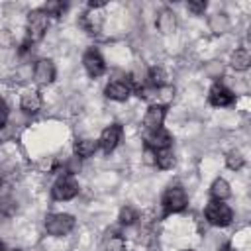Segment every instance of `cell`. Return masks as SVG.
<instances>
[{"mask_svg": "<svg viewBox=\"0 0 251 251\" xmlns=\"http://www.w3.org/2000/svg\"><path fill=\"white\" fill-rule=\"evenodd\" d=\"M204 214H206L208 224H212V226H216V227H226V226H229L231 220H233L231 208H229L227 204H224L222 200H212V202H208Z\"/></svg>", "mask_w": 251, "mask_h": 251, "instance_id": "cell-1", "label": "cell"}, {"mask_svg": "<svg viewBox=\"0 0 251 251\" xmlns=\"http://www.w3.org/2000/svg\"><path fill=\"white\" fill-rule=\"evenodd\" d=\"M161 204L165 208L167 214H176V212H182L188 204V198H186V192L182 186H169L165 192H163V198H161Z\"/></svg>", "mask_w": 251, "mask_h": 251, "instance_id": "cell-2", "label": "cell"}, {"mask_svg": "<svg viewBox=\"0 0 251 251\" xmlns=\"http://www.w3.org/2000/svg\"><path fill=\"white\" fill-rule=\"evenodd\" d=\"M75 227V218L71 214H49L45 218V231L49 235H55V237H61V235H67L71 229Z\"/></svg>", "mask_w": 251, "mask_h": 251, "instance_id": "cell-3", "label": "cell"}, {"mask_svg": "<svg viewBox=\"0 0 251 251\" xmlns=\"http://www.w3.org/2000/svg\"><path fill=\"white\" fill-rule=\"evenodd\" d=\"M49 25V18L43 10H31L27 14V41H39L43 39Z\"/></svg>", "mask_w": 251, "mask_h": 251, "instance_id": "cell-4", "label": "cell"}, {"mask_svg": "<svg viewBox=\"0 0 251 251\" xmlns=\"http://www.w3.org/2000/svg\"><path fill=\"white\" fill-rule=\"evenodd\" d=\"M76 194H78V182L75 180V176H73L71 173L59 176L57 182H55L53 188H51V196H53L55 200H71V198H75Z\"/></svg>", "mask_w": 251, "mask_h": 251, "instance_id": "cell-5", "label": "cell"}, {"mask_svg": "<svg viewBox=\"0 0 251 251\" xmlns=\"http://www.w3.org/2000/svg\"><path fill=\"white\" fill-rule=\"evenodd\" d=\"M122 139V126L120 124H110L108 127H104V131L100 133V139H98V147H102L104 153H110L118 147Z\"/></svg>", "mask_w": 251, "mask_h": 251, "instance_id": "cell-6", "label": "cell"}, {"mask_svg": "<svg viewBox=\"0 0 251 251\" xmlns=\"http://www.w3.org/2000/svg\"><path fill=\"white\" fill-rule=\"evenodd\" d=\"M82 65L86 69V73L90 76H100L104 71H106V63L102 59V55L96 51V49H86L84 55H82Z\"/></svg>", "mask_w": 251, "mask_h": 251, "instance_id": "cell-7", "label": "cell"}, {"mask_svg": "<svg viewBox=\"0 0 251 251\" xmlns=\"http://www.w3.org/2000/svg\"><path fill=\"white\" fill-rule=\"evenodd\" d=\"M33 80L41 86L51 84L55 80V65L51 59H39L33 67Z\"/></svg>", "mask_w": 251, "mask_h": 251, "instance_id": "cell-8", "label": "cell"}, {"mask_svg": "<svg viewBox=\"0 0 251 251\" xmlns=\"http://www.w3.org/2000/svg\"><path fill=\"white\" fill-rule=\"evenodd\" d=\"M208 100H210V104H212V106L224 108V106H229V104L235 100V96H233V92H231L227 86H224L222 82H214V84H212V88H210Z\"/></svg>", "mask_w": 251, "mask_h": 251, "instance_id": "cell-9", "label": "cell"}, {"mask_svg": "<svg viewBox=\"0 0 251 251\" xmlns=\"http://www.w3.org/2000/svg\"><path fill=\"white\" fill-rule=\"evenodd\" d=\"M165 114H167L165 106H161V104L149 106L147 112H145V118H143L145 129H147V131H157V129H161V127H163V122H165Z\"/></svg>", "mask_w": 251, "mask_h": 251, "instance_id": "cell-10", "label": "cell"}, {"mask_svg": "<svg viewBox=\"0 0 251 251\" xmlns=\"http://www.w3.org/2000/svg\"><path fill=\"white\" fill-rule=\"evenodd\" d=\"M145 143L149 149L153 151H159V149H169L171 147V135L161 127L157 131H147L145 135Z\"/></svg>", "mask_w": 251, "mask_h": 251, "instance_id": "cell-11", "label": "cell"}, {"mask_svg": "<svg viewBox=\"0 0 251 251\" xmlns=\"http://www.w3.org/2000/svg\"><path fill=\"white\" fill-rule=\"evenodd\" d=\"M131 94V86L127 82H122V80H114L106 86V96L112 98V100H118V102H126Z\"/></svg>", "mask_w": 251, "mask_h": 251, "instance_id": "cell-12", "label": "cell"}, {"mask_svg": "<svg viewBox=\"0 0 251 251\" xmlns=\"http://www.w3.org/2000/svg\"><path fill=\"white\" fill-rule=\"evenodd\" d=\"M41 104H43V100H41L39 92H35V90H29V92L22 94V100H20V108H22L25 114H29V116L37 114V112L41 110Z\"/></svg>", "mask_w": 251, "mask_h": 251, "instance_id": "cell-13", "label": "cell"}, {"mask_svg": "<svg viewBox=\"0 0 251 251\" xmlns=\"http://www.w3.org/2000/svg\"><path fill=\"white\" fill-rule=\"evenodd\" d=\"M157 29L161 33H173L175 27H176V18H175V12L169 10V8H163L157 16Z\"/></svg>", "mask_w": 251, "mask_h": 251, "instance_id": "cell-14", "label": "cell"}, {"mask_svg": "<svg viewBox=\"0 0 251 251\" xmlns=\"http://www.w3.org/2000/svg\"><path fill=\"white\" fill-rule=\"evenodd\" d=\"M208 25H210V29L214 31V33H226L227 29H229V18H227V14L226 12H216L214 16H210V20H208Z\"/></svg>", "mask_w": 251, "mask_h": 251, "instance_id": "cell-15", "label": "cell"}, {"mask_svg": "<svg viewBox=\"0 0 251 251\" xmlns=\"http://www.w3.org/2000/svg\"><path fill=\"white\" fill-rule=\"evenodd\" d=\"M210 194H212L214 200H222V202H224L226 198L231 196V188H229L227 180H224V178H216V180L212 182V186H210Z\"/></svg>", "mask_w": 251, "mask_h": 251, "instance_id": "cell-16", "label": "cell"}, {"mask_svg": "<svg viewBox=\"0 0 251 251\" xmlns=\"http://www.w3.org/2000/svg\"><path fill=\"white\" fill-rule=\"evenodd\" d=\"M80 24L88 33H98L102 29V16H98L94 12H86V14H82Z\"/></svg>", "mask_w": 251, "mask_h": 251, "instance_id": "cell-17", "label": "cell"}, {"mask_svg": "<svg viewBox=\"0 0 251 251\" xmlns=\"http://www.w3.org/2000/svg\"><path fill=\"white\" fill-rule=\"evenodd\" d=\"M167 73H165V69H161V67H151L149 69V73H147V80H149V86H153V88H165L167 86Z\"/></svg>", "mask_w": 251, "mask_h": 251, "instance_id": "cell-18", "label": "cell"}, {"mask_svg": "<svg viewBox=\"0 0 251 251\" xmlns=\"http://www.w3.org/2000/svg\"><path fill=\"white\" fill-rule=\"evenodd\" d=\"M96 149H98V141H94V139H76L75 141V153L82 159L94 155Z\"/></svg>", "mask_w": 251, "mask_h": 251, "instance_id": "cell-19", "label": "cell"}, {"mask_svg": "<svg viewBox=\"0 0 251 251\" xmlns=\"http://www.w3.org/2000/svg\"><path fill=\"white\" fill-rule=\"evenodd\" d=\"M155 165H157L159 169H163V171L173 169V167H175V153H173V149L169 147V149H159V151H155Z\"/></svg>", "mask_w": 251, "mask_h": 251, "instance_id": "cell-20", "label": "cell"}, {"mask_svg": "<svg viewBox=\"0 0 251 251\" xmlns=\"http://www.w3.org/2000/svg\"><path fill=\"white\" fill-rule=\"evenodd\" d=\"M251 65V55L247 49H235V53L231 55V67L235 71H247Z\"/></svg>", "mask_w": 251, "mask_h": 251, "instance_id": "cell-21", "label": "cell"}, {"mask_svg": "<svg viewBox=\"0 0 251 251\" xmlns=\"http://www.w3.org/2000/svg\"><path fill=\"white\" fill-rule=\"evenodd\" d=\"M137 218H139V214H137V210L131 208V206H124V208L120 210V216H118L120 224H124V226H131V224H135Z\"/></svg>", "mask_w": 251, "mask_h": 251, "instance_id": "cell-22", "label": "cell"}, {"mask_svg": "<svg viewBox=\"0 0 251 251\" xmlns=\"http://www.w3.org/2000/svg\"><path fill=\"white\" fill-rule=\"evenodd\" d=\"M226 165L231 169V171H239L243 165H245V159L239 151H229L227 157H226Z\"/></svg>", "mask_w": 251, "mask_h": 251, "instance_id": "cell-23", "label": "cell"}, {"mask_svg": "<svg viewBox=\"0 0 251 251\" xmlns=\"http://www.w3.org/2000/svg\"><path fill=\"white\" fill-rule=\"evenodd\" d=\"M63 10H65V4H63V2H55V0H53V2H47L45 8H43V12H45L47 16H49V14H51V16H61Z\"/></svg>", "mask_w": 251, "mask_h": 251, "instance_id": "cell-24", "label": "cell"}, {"mask_svg": "<svg viewBox=\"0 0 251 251\" xmlns=\"http://www.w3.org/2000/svg\"><path fill=\"white\" fill-rule=\"evenodd\" d=\"M206 6H208V4H206L204 0H198V2H188V4H186L188 12H192L194 16H200V14H204Z\"/></svg>", "mask_w": 251, "mask_h": 251, "instance_id": "cell-25", "label": "cell"}, {"mask_svg": "<svg viewBox=\"0 0 251 251\" xmlns=\"http://www.w3.org/2000/svg\"><path fill=\"white\" fill-rule=\"evenodd\" d=\"M14 37L8 29H0V47H12Z\"/></svg>", "mask_w": 251, "mask_h": 251, "instance_id": "cell-26", "label": "cell"}, {"mask_svg": "<svg viewBox=\"0 0 251 251\" xmlns=\"http://www.w3.org/2000/svg\"><path fill=\"white\" fill-rule=\"evenodd\" d=\"M8 116H10V110H8V104L0 98V127H4L6 126V122H8Z\"/></svg>", "mask_w": 251, "mask_h": 251, "instance_id": "cell-27", "label": "cell"}, {"mask_svg": "<svg viewBox=\"0 0 251 251\" xmlns=\"http://www.w3.org/2000/svg\"><path fill=\"white\" fill-rule=\"evenodd\" d=\"M143 157H145L143 161H145L147 165H155V151H153V149H149V147H147V149H145V153H143Z\"/></svg>", "mask_w": 251, "mask_h": 251, "instance_id": "cell-28", "label": "cell"}, {"mask_svg": "<svg viewBox=\"0 0 251 251\" xmlns=\"http://www.w3.org/2000/svg\"><path fill=\"white\" fill-rule=\"evenodd\" d=\"M104 6H106V2H94V0H92V2H88V8H90V10H96V8H104Z\"/></svg>", "mask_w": 251, "mask_h": 251, "instance_id": "cell-29", "label": "cell"}, {"mask_svg": "<svg viewBox=\"0 0 251 251\" xmlns=\"http://www.w3.org/2000/svg\"><path fill=\"white\" fill-rule=\"evenodd\" d=\"M220 251H233V249H231V245H229V243H226V245H222V247H220Z\"/></svg>", "mask_w": 251, "mask_h": 251, "instance_id": "cell-30", "label": "cell"}, {"mask_svg": "<svg viewBox=\"0 0 251 251\" xmlns=\"http://www.w3.org/2000/svg\"><path fill=\"white\" fill-rule=\"evenodd\" d=\"M0 251H4V245H2V243H0Z\"/></svg>", "mask_w": 251, "mask_h": 251, "instance_id": "cell-31", "label": "cell"}, {"mask_svg": "<svg viewBox=\"0 0 251 251\" xmlns=\"http://www.w3.org/2000/svg\"><path fill=\"white\" fill-rule=\"evenodd\" d=\"M182 251H192V249H182Z\"/></svg>", "mask_w": 251, "mask_h": 251, "instance_id": "cell-32", "label": "cell"}, {"mask_svg": "<svg viewBox=\"0 0 251 251\" xmlns=\"http://www.w3.org/2000/svg\"><path fill=\"white\" fill-rule=\"evenodd\" d=\"M0 182H2V173H0Z\"/></svg>", "mask_w": 251, "mask_h": 251, "instance_id": "cell-33", "label": "cell"}]
</instances>
